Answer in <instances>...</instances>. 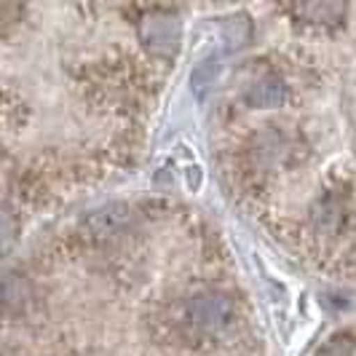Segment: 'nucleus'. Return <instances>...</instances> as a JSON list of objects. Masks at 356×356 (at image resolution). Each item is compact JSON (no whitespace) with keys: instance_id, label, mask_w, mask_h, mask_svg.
<instances>
[{"instance_id":"obj_1","label":"nucleus","mask_w":356,"mask_h":356,"mask_svg":"<svg viewBox=\"0 0 356 356\" xmlns=\"http://www.w3.org/2000/svg\"><path fill=\"white\" fill-rule=\"evenodd\" d=\"M231 319V305L220 298H201L193 303V321L204 330H220Z\"/></svg>"},{"instance_id":"obj_2","label":"nucleus","mask_w":356,"mask_h":356,"mask_svg":"<svg viewBox=\"0 0 356 356\" xmlns=\"http://www.w3.org/2000/svg\"><path fill=\"white\" fill-rule=\"evenodd\" d=\"M282 97H284V91H282V86L276 81H266V83H260L257 89L252 91V99L260 107L276 105V102H282Z\"/></svg>"},{"instance_id":"obj_3","label":"nucleus","mask_w":356,"mask_h":356,"mask_svg":"<svg viewBox=\"0 0 356 356\" xmlns=\"http://www.w3.org/2000/svg\"><path fill=\"white\" fill-rule=\"evenodd\" d=\"M319 356H356V346L346 338H335L332 343H327L321 348Z\"/></svg>"}]
</instances>
